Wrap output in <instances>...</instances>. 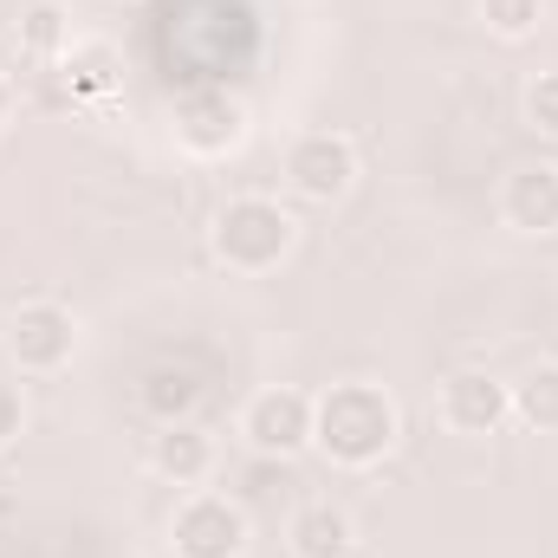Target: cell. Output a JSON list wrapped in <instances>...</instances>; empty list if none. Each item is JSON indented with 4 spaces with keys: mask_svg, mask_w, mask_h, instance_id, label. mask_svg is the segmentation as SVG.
<instances>
[{
    "mask_svg": "<svg viewBox=\"0 0 558 558\" xmlns=\"http://www.w3.org/2000/svg\"><path fill=\"white\" fill-rule=\"evenodd\" d=\"M403 435L397 397L384 384H331L312 410V448L331 468H377Z\"/></svg>",
    "mask_w": 558,
    "mask_h": 558,
    "instance_id": "obj_1",
    "label": "cell"
},
{
    "mask_svg": "<svg viewBox=\"0 0 558 558\" xmlns=\"http://www.w3.org/2000/svg\"><path fill=\"white\" fill-rule=\"evenodd\" d=\"M215 260L228 274H274L279 260L292 254L299 241V221L279 208L274 195H234L221 215H215Z\"/></svg>",
    "mask_w": 558,
    "mask_h": 558,
    "instance_id": "obj_2",
    "label": "cell"
},
{
    "mask_svg": "<svg viewBox=\"0 0 558 558\" xmlns=\"http://www.w3.org/2000/svg\"><path fill=\"white\" fill-rule=\"evenodd\" d=\"M286 182H292V195L312 202V208L344 202L351 182H357V149H351V137H338V131H305V137L286 149Z\"/></svg>",
    "mask_w": 558,
    "mask_h": 558,
    "instance_id": "obj_3",
    "label": "cell"
},
{
    "mask_svg": "<svg viewBox=\"0 0 558 558\" xmlns=\"http://www.w3.org/2000/svg\"><path fill=\"white\" fill-rule=\"evenodd\" d=\"M175 143L189 156H234L247 143V105L228 85H195L175 98Z\"/></svg>",
    "mask_w": 558,
    "mask_h": 558,
    "instance_id": "obj_4",
    "label": "cell"
},
{
    "mask_svg": "<svg viewBox=\"0 0 558 558\" xmlns=\"http://www.w3.org/2000/svg\"><path fill=\"white\" fill-rule=\"evenodd\" d=\"M72 351H78V318L65 305H52V299H33V305H20L7 318V357L20 371L52 377V371L72 364Z\"/></svg>",
    "mask_w": 558,
    "mask_h": 558,
    "instance_id": "obj_5",
    "label": "cell"
},
{
    "mask_svg": "<svg viewBox=\"0 0 558 558\" xmlns=\"http://www.w3.org/2000/svg\"><path fill=\"white\" fill-rule=\"evenodd\" d=\"M175 558H241L247 553V513L228 494H189L169 520Z\"/></svg>",
    "mask_w": 558,
    "mask_h": 558,
    "instance_id": "obj_6",
    "label": "cell"
},
{
    "mask_svg": "<svg viewBox=\"0 0 558 558\" xmlns=\"http://www.w3.org/2000/svg\"><path fill=\"white\" fill-rule=\"evenodd\" d=\"M312 410H318V397H305V390H292V384H274V390H260L247 410H241V435H247V448L254 454H299V448H312Z\"/></svg>",
    "mask_w": 558,
    "mask_h": 558,
    "instance_id": "obj_7",
    "label": "cell"
},
{
    "mask_svg": "<svg viewBox=\"0 0 558 558\" xmlns=\"http://www.w3.org/2000/svg\"><path fill=\"white\" fill-rule=\"evenodd\" d=\"M435 416H441V428H454V435H494L500 422L513 416V384H500L487 371H454L441 384Z\"/></svg>",
    "mask_w": 558,
    "mask_h": 558,
    "instance_id": "obj_8",
    "label": "cell"
},
{
    "mask_svg": "<svg viewBox=\"0 0 558 558\" xmlns=\"http://www.w3.org/2000/svg\"><path fill=\"white\" fill-rule=\"evenodd\" d=\"M500 215L513 234H533V241L558 234V162H520L500 182Z\"/></svg>",
    "mask_w": 558,
    "mask_h": 558,
    "instance_id": "obj_9",
    "label": "cell"
},
{
    "mask_svg": "<svg viewBox=\"0 0 558 558\" xmlns=\"http://www.w3.org/2000/svg\"><path fill=\"white\" fill-rule=\"evenodd\" d=\"M149 468L169 481V487H202L215 474V435L202 422H162L156 441H149Z\"/></svg>",
    "mask_w": 558,
    "mask_h": 558,
    "instance_id": "obj_10",
    "label": "cell"
},
{
    "mask_svg": "<svg viewBox=\"0 0 558 558\" xmlns=\"http://www.w3.org/2000/svg\"><path fill=\"white\" fill-rule=\"evenodd\" d=\"M286 546H292V558H351V553H357V526H351V513H344V507L312 500V507H299V513H292Z\"/></svg>",
    "mask_w": 558,
    "mask_h": 558,
    "instance_id": "obj_11",
    "label": "cell"
},
{
    "mask_svg": "<svg viewBox=\"0 0 558 558\" xmlns=\"http://www.w3.org/2000/svg\"><path fill=\"white\" fill-rule=\"evenodd\" d=\"M195 403H202L195 371H182V364H156V371L143 377V410H149L156 422H189L195 416Z\"/></svg>",
    "mask_w": 558,
    "mask_h": 558,
    "instance_id": "obj_12",
    "label": "cell"
},
{
    "mask_svg": "<svg viewBox=\"0 0 558 558\" xmlns=\"http://www.w3.org/2000/svg\"><path fill=\"white\" fill-rule=\"evenodd\" d=\"M59 65H65V85H72L78 98H105V92L118 85V72H124L118 46H105V39H85V46H72Z\"/></svg>",
    "mask_w": 558,
    "mask_h": 558,
    "instance_id": "obj_13",
    "label": "cell"
},
{
    "mask_svg": "<svg viewBox=\"0 0 558 558\" xmlns=\"http://www.w3.org/2000/svg\"><path fill=\"white\" fill-rule=\"evenodd\" d=\"M513 416L539 435H558V364H533L513 384Z\"/></svg>",
    "mask_w": 558,
    "mask_h": 558,
    "instance_id": "obj_14",
    "label": "cell"
},
{
    "mask_svg": "<svg viewBox=\"0 0 558 558\" xmlns=\"http://www.w3.org/2000/svg\"><path fill=\"white\" fill-rule=\"evenodd\" d=\"M20 46H26L33 59H65V52H72V20H65V7H59V0H33V7L20 13Z\"/></svg>",
    "mask_w": 558,
    "mask_h": 558,
    "instance_id": "obj_15",
    "label": "cell"
},
{
    "mask_svg": "<svg viewBox=\"0 0 558 558\" xmlns=\"http://www.w3.org/2000/svg\"><path fill=\"white\" fill-rule=\"evenodd\" d=\"M539 13H546V0H481V20L494 39H526L539 26Z\"/></svg>",
    "mask_w": 558,
    "mask_h": 558,
    "instance_id": "obj_16",
    "label": "cell"
},
{
    "mask_svg": "<svg viewBox=\"0 0 558 558\" xmlns=\"http://www.w3.org/2000/svg\"><path fill=\"white\" fill-rule=\"evenodd\" d=\"M526 124H533L539 137H558V72H539V78L526 85Z\"/></svg>",
    "mask_w": 558,
    "mask_h": 558,
    "instance_id": "obj_17",
    "label": "cell"
},
{
    "mask_svg": "<svg viewBox=\"0 0 558 558\" xmlns=\"http://www.w3.org/2000/svg\"><path fill=\"white\" fill-rule=\"evenodd\" d=\"M20 428H26V397H20V384L0 377V448H13Z\"/></svg>",
    "mask_w": 558,
    "mask_h": 558,
    "instance_id": "obj_18",
    "label": "cell"
},
{
    "mask_svg": "<svg viewBox=\"0 0 558 558\" xmlns=\"http://www.w3.org/2000/svg\"><path fill=\"white\" fill-rule=\"evenodd\" d=\"M7 111H13V92H7V78H0V131H7Z\"/></svg>",
    "mask_w": 558,
    "mask_h": 558,
    "instance_id": "obj_19",
    "label": "cell"
}]
</instances>
